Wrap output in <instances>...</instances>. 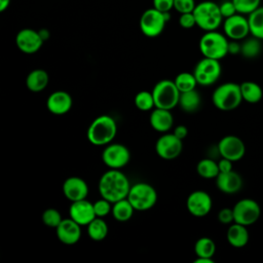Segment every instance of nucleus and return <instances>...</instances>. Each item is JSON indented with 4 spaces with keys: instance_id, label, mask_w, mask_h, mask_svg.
Wrapping results in <instances>:
<instances>
[{
    "instance_id": "9",
    "label": "nucleus",
    "mask_w": 263,
    "mask_h": 263,
    "mask_svg": "<svg viewBox=\"0 0 263 263\" xmlns=\"http://www.w3.org/2000/svg\"><path fill=\"white\" fill-rule=\"evenodd\" d=\"M222 73V67L219 60L202 58L195 65L193 74L196 78L197 84L202 86L213 85L218 81Z\"/></svg>"
},
{
    "instance_id": "41",
    "label": "nucleus",
    "mask_w": 263,
    "mask_h": 263,
    "mask_svg": "<svg viewBox=\"0 0 263 263\" xmlns=\"http://www.w3.org/2000/svg\"><path fill=\"white\" fill-rule=\"evenodd\" d=\"M219 7H220V11H221V14H222L223 18L229 17V16L237 13L236 8H235L232 0L222 2L221 4H219Z\"/></svg>"
},
{
    "instance_id": "19",
    "label": "nucleus",
    "mask_w": 263,
    "mask_h": 263,
    "mask_svg": "<svg viewBox=\"0 0 263 263\" xmlns=\"http://www.w3.org/2000/svg\"><path fill=\"white\" fill-rule=\"evenodd\" d=\"M62 190L66 198L71 202L85 199L88 195L87 183L79 177L67 178L63 183Z\"/></svg>"
},
{
    "instance_id": "5",
    "label": "nucleus",
    "mask_w": 263,
    "mask_h": 263,
    "mask_svg": "<svg viewBox=\"0 0 263 263\" xmlns=\"http://www.w3.org/2000/svg\"><path fill=\"white\" fill-rule=\"evenodd\" d=\"M196 26L203 30L215 31L223 23V16L220 11L219 4L213 1H202L196 4L193 10Z\"/></svg>"
},
{
    "instance_id": "1",
    "label": "nucleus",
    "mask_w": 263,
    "mask_h": 263,
    "mask_svg": "<svg viewBox=\"0 0 263 263\" xmlns=\"http://www.w3.org/2000/svg\"><path fill=\"white\" fill-rule=\"evenodd\" d=\"M130 186L129 180L120 170L109 168L99 180V192L101 197L106 198L112 203L126 198Z\"/></svg>"
},
{
    "instance_id": "10",
    "label": "nucleus",
    "mask_w": 263,
    "mask_h": 263,
    "mask_svg": "<svg viewBox=\"0 0 263 263\" xmlns=\"http://www.w3.org/2000/svg\"><path fill=\"white\" fill-rule=\"evenodd\" d=\"M234 222L245 226L253 225L258 221L261 215L259 203L251 198H242L238 200L232 208Z\"/></svg>"
},
{
    "instance_id": "21",
    "label": "nucleus",
    "mask_w": 263,
    "mask_h": 263,
    "mask_svg": "<svg viewBox=\"0 0 263 263\" xmlns=\"http://www.w3.org/2000/svg\"><path fill=\"white\" fill-rule=\"evenodd\" d=\"M242 178L235 171H230L226 173H219L216 177L217 188L226 194H234L240 191L242 187Z\"/></svg>"
},
{
    "instance_id": "12",
    "label": "nucleus",
    "mask_w": 263,
    "mask_h": 263,
    "mask_svg": "<svg viewBox=\"0 0 263 263\" xmlns=\"http://www.w3.org/2000/svg\"><path fill=\"white\" fill-rule=\"evenodd\" d=\"M223 31L230 40H243L250 34L248 17L241 13H235L223 21Z\"/></svg>"
},
{
    "instance_id": "11",
    "label": "nucleus",
    "mask_w": 263,
    "mask_h": 263,
    "mask_svg": "<svg viewBox=\"0 0 263 263\" xmlns=\"http://www.w3.org/2000/svg\"><path fill=\"white\" fill-rule=\"evenodd\" d=\"M130 159V152L126 146L119 143H110L102 152V160L106 166L113 170H121Z\"/></svg>"
},
{
    "instance_id": "48",
    "label": "nucleus",
    "mask_w": 263,
    "mask_h": 263,
    "mask_svg": "<svg viewBox=\"0 0 263 263\" xmlns=\"http://www.w3.org/2000/svg\"><path fill=\"white\" fill-rule=\"evenodd\" d=\"M39 34H40L41 38L43 39V41H46V40L50 37V33H49V31H48L47 29H41V30H39Z\"/></svg>"
},
{
    "instance_id": "28",
    "label": "nucleus",
    "mask_w": 263,
    "mask_h": 263,
    "mask_svg": "<svg viewBox=\"0 0 263 263\" xmlns=\"http://www.w3.org/2000/svg\"><path fill=\"white\" fill-rule=\"evenodd\" d=\"M87 235L90 239L95 241H101L106 238L108 235L109 227L106 221L103 218L96 217L87 226Z\"/></svg>"
},
{
    "instance_id": "3",
    "label": "nucleus",
    "mask_w": 263,
    "mask_h": 263,
    "mask_svg": "<svg viewBox=\"0 0 263 263\" xmlns=\"http://www.w3.org/2000/svg\"><path fill=\"white\" fill-rule=\"evenodd\" d=\"M228 38L225 34L215 31L205 32L199 39V50L204 58L222 60L228 54Z\"/></svg>"
},
{
    "instance_id": "45",
    "label": "nucleus",
    "mask_w": 263,
    "mask_h": 263,
    "mask_svg": "<svg viewBox=\"0 0 263 263\" xmlns=\"http://www.w3.org/2000/svg\"><path fill=\"white\" fill-rule=\"evenodd\" d=\"M240 49H241V44H239L236 40L229 41L228 53H230V54H237V53L240 52Z\"/></svg>"
},
{
    "instance_id": "30",
    "label": "nucleus",
    "mask_w": 263,
    "mask_h": 263,
    "mask_svg": "<svg viewBox=\"0 0 263 263\" xmlns=\"http://www.w3.org/2000/svg\"><path fill=\"white\" fill-rule=\"evenodd\" d=\"M196 172L203 179H216V177L220 173L218 162L210 157L203 158L198 161L196 165Z\"/></svg>"
},
{
    "instance_id": "33",
    "label": "nucleus",
    "mask_w": 263,
    "mask_h": 263,
    "mask_svg": "<svg viewBox=\"0 0 263 263\" xmlns=\"http://www.w3.org/2000/svg\"><path fill=\"white\" fill-rule=\"evenodd\" d=\"M135 106L140 111H150L155 108V102L152 95V91L141 90L135 97Z\"/></svg>"
},
{
    "instance_id": "17",
    "label": "nucleus",
    "mask_w": 263,
    "mask_h": 263,
    "mask_svg": "<svg viewBox=\"0 0 263 263\" xmlns=\"http://www.w3.org/2000/svg\"><path fill=\"white\" fill-rule=\"evenodd\" d=\"M55 233L61 242L67 246H72L77 243L81 237V225L69 217L62 220L55 228Z\"/></svg>"
},
{
    "instance_id": "26",
    "label": "nucleus",
    "mask_w": 263,
    "mask_h": 263,
    "mask_svg": "<svg viewBox=\"0 0 263 263\" xmlns=\"http://www.w3.org/2000/svg\"><path fill=\"white\" fill-rule=\"evenodd\" d=\"M135 211V208L126 197L113 202L111 214L118 222H126L133 217Z\"/></svg>"
},
{
    "instance_id": "37",
    "label": "nucleus",
    "mask_w": 263,
    "mask_h": 263,
    "mask_svg": "<svg viewBox=\"0 0 263 263\" xmlns=\"http://www.w3.org/2000/svg\"><path fill=\"white\" fill-rule=\"evenodd\" d=\"M112 204L113 203L111 201L103 197L97 200L96 202H93V210H95L96 216L100 218H104L108 216L112 212Z\"/></svg>"
},
{
    "instance_id": "16",
    "label": "nucleus",
    "mask_w": 263,
    "mask_h": 263,
    "mask_svg": "<svg viewBox=\"0 0 263 263\" xmlns=\"http://www.w3.org/2000/svg\"><path fill=\"white\" fill-rule=\"evenodd\" d=\"M43 39L41 38L39 31L31 28H25L17 32L15 36V44L17 48L27 54L37 52L43 45Z\"/></svg>"
},
{
    "instance_id": "29",
    "label": "nucleus",
    "mask_w": 263,
    "mask_h": 263,
    "mask_svg": "<svg viewBox=\"0 0 263 263\" xmlns=\"http://www.w3.org/2000/svg\"><path fill=\"white\" fill-rule=\"evenodd\" d=\"M250 34L260 40H263V6L258 7L248 15Z\"/></svg>"
},
{
    "instance_id": "22",
    "label": "nucleus",
    "mask_w": 263,
    "mask_h": 263,
    "mask_svg": "<svg viewBox=\"0 0 263 263\" xmlns=\"http://www.w3.org/2000/svg\"><path fill=\"white\" fill-rule=\"evenodd\" d=\"M149 122L154 130L164 134L172 129L174 125V116L172 115L171 110L155 107L150 114Z\"/></svg>"
},
{
    "instance_id": "14",
    "label": "nucleus",
    "mask_w": 263,
    "mask_h": 263,
    "mask_svg": "<svg viewBox=\"0 0 263 263\" xmlns=\"http://www.w3.org/2000/svg\"><path fill=\"white\" fill-rule=\"evenodd\" d=\"M217 147L220 156L230 159L231 161L240 160L246 153V145L243 141L233 135L223 137L219 141Z\"/></svg>"
},
{
    "instance_id": "40",
    "label": "nucleus",
    "mask_w": 263,
    "mask_h": 263,
    "mask_svg": "<svg viewBox=\"0 0 263 263\" xmlns=\"http://www.w3.org/2000/svg\"><path fill=\"white\" fill-rule=\"evenodd\" d=\"M218 221L221 224L225 225H230L234 222V215H233V210L229 208H224L219 211L218 213Z\"/></svg>"
},
{
    "instance_id": "25",
    "label": "nucleus",
    "mask_w": 263,
    "mask_h": 263,
    "mask_svg": "<svg viewBox=\"0 0 263 263\" xmlns=\"http://www.w3.org/2000/svg\"><path fill=\"white\" fill-rule=\"evenodd\" d=\"M201 104V97L196 89L181 92L179 99L180 108L187 113H193L197 111Z\"/></svg>"
},
{
    "instance_id": "20",
    "label": "nucleus",
    "mask_w": 263,
    "mask_h": 263,
    "mask_svg": "<svg viewBox=\"0 0 263 263\" xmlns=\"http://www.w3.org/2000/svg\"><path fill=\"white\" fill-rule=\"evenodd\" d=\"M73 100L70 93L65 90H55L51 92L46 100L47 110L54 115H64L70 111Z\"/></svg>"
},
{
    "instance_id": "38",
    "label": "nucleus",
    "mask_w": 263,
    "mask_h": 263,
    "mask_svg": "<svg viewBox=\"0 0 263 263\" xmlns=\"http://www.w3.org/2000/svg\"><path fill=\"white\" fill-rule=\"evenodd\" d=\"M196 3L194 0H174V9L179 13L193 12Z\"/></svg>"
},
{
    "instance_id": "2",
    "label": "nucleus",
    "mask_w": 263,
    "mask_h": 263,
    "mask_svg": "<svg viewBox=\"0 0 263 263\" xmlns=\"http://www.w3.org/2000/svg\"><path fill=\"white\" fill-rule=\"evenodd\" d=\"M117 134V123L110 115H100L89 124L86 137L95 146H106L114 140Z\"/></svg>"
},
{
    "instance_id": "4",
    "label": "nucleus",
    "mask_w": 263,
    "mask_h": 263,
    "mask_svg": "<svg viewBox=\"0 0 263 263\" xmlns=\"http://www.w3.org/2000/svg\"><path fill=\"white\" fill-rule=\"evenodd\" d=\"M212 101L214 106L221 111H232L236 109L243 101L239 84L234 82L220 84L214 90Z\"/></svg>"
},
{
    "instance_id": "7",
    "label": "nucleus",
    "mask_w": 263,
    "mask_h": 263,
    "mask_svg": "<svg viewBox=\"0 0 263 263\" xmlns=\"http://www.w3.org/2000/svg\"><path fill=\"white\" fill-rule=\"evenodd\" d=\"M170 20V12H161L154 7L146 9L140 17V30L149 38L159 36Z\"/></svg>"
},
{
    "instance_id": "39",
    "label": "nucleus",
    "mask_w": 263,
    "mask_h": 263,
    "mask_svg": "<svg viewBox=\"0 0 263 263\" xmlns=\"http://www.w3.org/2000/svg\"><path fill=\"white\" fill-rule=\"evenodd\" d=\"M179 25L183 29H191L194 26H196V21L193 12H186V13H180L179 16Z\"/></svg>"
},
{
    "instance_id": "6",
    "label": "nucleus",
    "mask_w": 263,
    "mask_h": 263,
    "mask_svg": "<svg viewBox=\"0 0 263 263\" xmlns=\"http://www.w3.org/2000/svg\"><path fill=\"white\" fill-rule=\"evenodd\" d=\"M127 199L136 211L144 212L152 209L156 204L157 192L152 185L146 182H139L130 186Z\"/></svg>"
},
{
    "instance_id": "18",
    "label": "nucleus",
    "mask_w": 263,
    "mask_h": 263,
    "mask_svg": "<svg viewBox=\"0 0 263 263\" xmlns=\"http://www.w3.org/2000/svg\"><path fill=\"white\" fill-rule=\"evenodd\" d=\"M69 216L81 226H87L97 217L93 203L86 198L73 201L69 208Z\"/></svg>"
},
{
    "instance_id": "35",
    "label": "nucleus",
    "mask_w": 263,
    "mask_h": 263,
    "mask_svg": "<svg viewBox=\"0 0 263 263\" xmlns=\"http://www.w3.org/2000/svg\"><path fill=\"white\" fill-rule=\"evenodd\" d=\"M41 219H42L43 224L50 228H57L63 220L61 213L57 209H53V208L46 209L42 213Z\"/></svg>"
},
{
    "instance_id": "8",
    "label": "nucleus",
    "mask_w": 263,
    "mask_h": 263,
    "mask_svg": "<svg viewBox=\"0 0 263 263\" xmlns=\"http://www.w3.org/2000/svg\"><path fill=\"white\" fill-rule=\"evenodd\" d=\"M152 95L155 102V107L172 110L179 105L181 92L177 88L174 80L162 79L154 85Z\"/></svg>"
},
{
    "instance_id": "43",
    "label": "nucleus",
    "mask_w": 263,
    "mask_h": 263,
    "mask_svg": "<svg viewBox=\"0 0 263 263\" xmlns=\"http://www.w3.org/2000/svg\"><path fill=\"white\" fill-rule=\"evenodd\" d=\"M232 162L230 159L224 158L222 157L219 161H218V166H219V171L220 173H226V172H230L233 170L232 166Z\"/></svg>"
},
{
    "instance_id": "47",
    "label": "nucleus",
    "mask_w": 263,
    "mask_h": 263,
    "mask_svg": "<svg viewBox=\"0 0 263 263\" xmlns=\"http://www.w3.org/2000/svg\"><path fill=\"white\" fill-rule=\"evenodd\" d=\"M10 1L11 0H0V12L5 11L9 7Z\"/></svg>"
},
{
    "instance_id": "13",
    "label": "nucleus",
    "mask_w": 263,
    "mask_h": 263,
    "mask_svg": "<svg viewBox=\"0 0 263 263\" xmlns=\"http://www.w3.org/2000/svg\"><path fill=\"white\" fill-rule=\"evenodd\" d=\"M183 150L182 140L177 138L173 133H164L158 138L155 144L157 155L164 160L177 158Z\"/></svg>"
},
{
    "instance_id": "27",
    "label": "nucleus",
    "mask_w": 263,
    "mask_h": 263,
    "mask_svg": "<svg viewBox=\"0 0 263 263\" xmlns=\"http://www.w3.org/2000/svg\"><path fill=\"white\" fill-rule=\"evenodd\" d=\"M242 100L250 104H256L261 101L263 90L261 86L254 81H243L239 84Z\"/></svg>"
},
{
    "instance_id": "36",
    "label": "nucleus",
    "mask_w": 263,
    "mask_h": 263,
    "mask_svg": "<svg viewBox=\"0 0 263 263\" xmlns=\"http://www.w3.org/2000/svg\"><path fill=\"white\" fill-rule=\"evenodd\" d=\"M238 13L249 15L261 5V0H232Z\"/></svg>"
},
{
    "instance_id": "24",
    "label": "nucleus",
    "mask_w": 263,
    "mask_h": 263,
    "mask_svg": "<svg viewBox=\"0 0 263 263\" xmlns=\"http://www.w3.org/2000/svg\"><path fill=\"white\" fill-rule=\"evenodd\" d=\"M49 75L43 69H34L26 77V86L32 92H40L46 88Z\"/></svg>"
},
{
    "instance_id": "15",
    "label": "nucleus",
    "mask_w": 263,
    "mask_h": 263,
    "mask_svg": "<svg viewBox=\"0 0 263 263\" xmlns=\"http://www.w3.org/2000/svg\"><path fill=\"white\" fill-rule=\"evenodd\" d=\"M213 206L211 195L203 190H195L191 192L186 200V208L188 212L197 218L206 216Z\"/></svg>"
},
{
    "instance_id": "31",
    "label": "nucleus",
    "mask_w": 263,
    "mask_h": 263,
    "mask_svg": "<svg viewBox=\"0 0 263 263\" xmlns=\"http://www.w3.org/2000/svg\"><path fill=\"white\" fill-rule=\"evenodd\" d=\"M194 253L196 257L213 258L216 253V243L210 237H200L194 245Z\"/></svg>"
},
{
    "instance_id": "23",
    "label": "nucleus",
    "mask_w": 263,
    "mask_h": 263,
    "mask_svg": "<svg viewBox=\"0 0 263 263\" xmlns=\"http://www.w3.org/2000/svg\"><path fill=\"white\" fill-rule=\"evenodd\" d=\"M226 238L231 247L239 249L243 248L249 242L250 234L247 229V226L233 222L232 224L229 225L227 229Z\"/></svg>"
},
{
    "instance_id": "46",
    "label": "nucleus",
    "mask_w": 263,
    "mask_h": 263,
    "mask_svg": "<svg viewBox=\"0 0 263 263\" xmlns=\"http://www.w3.org/2000/svg\"><path fill=\"white\" fill-rule=\"evenodd\" d=\"M194 263H215V260L213 258L196 257V259L194 260Z\"/></svg>"
},
{
    "instance_id": "44",
    "label": "nucleus",
    "mask_w": 263,
    "mask_h": 263,
    "mask_svg": "<svg viewBox=\"0 0 263 263\" xmlns=\"http://www.w3.org/2000/svg\"><path fill=\"white\" fill-rule=\"evenodd\" d=\"M173 134H174L177 138H179L180 140L183 141V140L187 137V135H188V128H187L185 125L180 124V125H177V126L174 128Z\"/></svg>"
},
{
    "instance_id": "34",
    "label": "nucleus",
    "mask_w": 263,
    "mask_h": 263,
    "mask_svg": "<svg viewBox=\"0 0 263 263\" xmlns=\"http://www.w3.org/2000/svg\"><path fill=\"white\" fill-rule=\"evenodd\" d=\"M261 50V44H260V39L253 37L252 39H247L243 41L241 44V49L240 53L248 59L251 58H256Z\"/></svg>"
},
{
    "instance_id": "32",
    "label": "nucleus",
    "mask_w": 263,
    "mask_h": 263,
    "mask_svg": "<svg viewBox=\"0 0 263 263\" xmlns=\"http://www.w3.org/2000/svg\"><path fill=\"white\" fill-rule=\"evenodd\" d=\"M174 82H175V84H176V86H177V88L179 89L180 92L195 89V87L197 85V81H196V78H195L194 74L189 73V72L179 73L176 76V78L174 79Z\"/></svg>"
},
{
    "instance_id": "42",
    "label": "nucleus",
    "mask_w": 263,
    "mask_h": 263,
    "mask_svg": "<svg viewBox=\"0 0 263 263\" xmlns=\"http://www.w3.org/2000/svg\"><path fill=\"white\" fill-rule=\"evenodd\" d=\"M152 5L161 12H170L174 8V0H152Z\"/></svg>"
}]
</instances>
